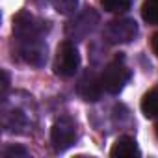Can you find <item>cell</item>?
I'll return each mask as SVG.
<instances>
[{
    "mask_svg": "<svg viewBox=\"0 0 158 158\" xmlns=\"http://www.w3.org/2000/svg\"><path fill=\"white\" fill-rule=\"evenodd\" d=\"M130 80V69L127 67L125 60L119 56L115 60H112L102 74H101V84H102V89L110 95H117L123 91V88L127 86V82Z\"/></svg>",
    "mask_w": 158,
    "mask_h": 158,
    "instance_id": "cell-1",
    "label": "cell"
},
{
    "mask_svg": "<svg viewBox=\"0 0 158 158\" xmlns=\"http://www.w3.org/2000/svg\"><path fill=\"white\" fill-rule=\"evenodd\" d=\"M78 67H80V54H78L74 43L73 41L60 43L54 56V73L58 76L69 78L78 71Z\"/></svg>",
    "mask_w": 158,
    "mask_h": 158,
    "instance_id": "cell-2",
    "label": "cell"
},
{
    "mask_svg": "<svg viewBox=\"0 0 158 158\" xmlns=\"http://www.w3.org/2000/svg\"><path fill=\"white\" fill-rule=\"evenodd\" d=\"M76 139V123L69 115H61L54 121L50 128V141L58 152L67 151Z\"/></svg>",
    "mask_w": 158,
    "mask_h": 158,
    "instance_id": "cell-3",
    "label": "cell"
},
{
    "mask_svg": "<svg viewBox=\"0 0 158 158\" xmlns=\"http://www.w3.org/2000/svg\"><path fill=\"white\" fill-rule=\"evenodd\" d=\"M99 24V15L95 10H86L84 13H80L76 19H73L71 23H67L65 26V35L69 41H82L86 39Z\"/></svg>",
    "mask_w": 158,
    "mask_h": 158,
    "instance_id": "cell-4",
    "label": "cell"
},
{
    "mask_svg": "<svg viewBox=\"0 0 158 158\" xmlns=\"http://www.w3.org/2000/svg\"><path fill=\"white\" fill-rule=\"evenodd\" d=\"M45 24H47V23L39 21V19L34 17L32 13H28V11H19V13L13 17V35H15L19 41L41 37L43 32L47 30Z\"/></svg>",
    "mask_w": 158,
    "mask_h": 158,
    "instance_id": "cell-5",
    "label": "cell"
},
{
    "mask_svg": "<svg viewBox=\"0 0 158 158\" xmlns=\"http://www.w3.org/2000/svg\"><path fill=\"white\" fill-rule=\"evenodd\" d=\"M138 35V24L134 19H114L104 28V37L108 43H128Z\"/></svg>",
    "mask_w": 158,
    "mask_h": 158,
    "instance_id": "cell-6",
    "label": "cell"
},
{
    "mask_svg": "<svg viewBox=\"0 0 158 158\" xmlns=\"http://www.w3.org/2000/svg\"><path fill=\"white\" fill-rule=\"evenodd\" d=\"M19 56L24 63L32 67H43L47 63V45L41 37L19 41Z\"/></svg>",
    "mask_w": 158,
    "mask_h": 158,
    "instance_id": "cell-7",
    "label": "cell"
},
{
    "mask_svg": "<svg viewBox=\"0 0 158 158\" xmlns=\"http://www.w3.org/2000/svg\"><path fill=\"white\" fill-rule=\"evenodd\" d=\"M76 91L84 101L88 102H97L102 95V84H101V76H97L93 71H86L80 80L76 84Z\"/></svg>",
    "mask_w": 158,
    "mask_h": 158,
    "instance_id": "cell-8",
    "label": "cell"
},
{
    "mask_svg": "<svg viewBox=\"0 0 158 158\" xmlns=\"http://www.w3.org/2000/svg\"><path fill=\"white\" fill-rule=\"evenodd\" d=\"M139 147L136 143L134 138L130 136H121L115 139L114 147L110 149V156L114 158H132V156H139Z\"/></svg>",
    "mask_w": 158,
    "mask_h": 158,
    "instance_id": "cell-9",
    "label": "cell"
},
{
    "mask_svg": "<svg viewBox=\"0 0 158 158\" xmlns=\"http://www.w3.org/2000/svg\"><path fill=\"white\" fill-rule=\"evenodd\" d=\"M4 128L8 132H23V128L26 127V117L21 110L13 108L11 112H4Z\"/></svg>",
    "mask_w": 158,
    "mask_h": 158,
    "instance_id": "cell-10",
    "label": "cell"
},
{
    "mask_svg": "<svg viewBox=\"0 0 158 158\" xmlns=\"http://www.w3.org/2000/svg\"><path fill=\"white\" fill-rule=\"evenodd\" d=\"M141 112L145 117L152 119V117H158V86H154L152 89H149L143 99H141Z\"/></svg>",
    "mask_w": 158,
    "mask_h": 158,
    "instance_id": "cell-11",
    "label": "cell"
},
{
    "mask_svg": "<svg viewBox=\"0 0 158 158\" xmlns=\"http://www.w3.org/2000/svg\"><path fill=\"white\" fill-rule=\"evenodd\" d=\"M141 17L149 24H158V0H145L141 6Z\"/></svg>",
    "mask_w": 158,
    "mask_h": 158,
    "instance_id": "cell-12",
    "label": "cell"
},
{
    "mask_svg": "<svg viewBox=\"0 0 158 158\" xmlns=\"http://www.w3.org/2000/svg\"><path fill=\"white\" fill-rule=\"evenodd\" d=\"M101 4L110 13H125L130 10L132 0H101Z\"/></svg>",
    "mask_w": 158,
    "mask_h": 158,
    "instance_id": "cell-13",
    "label": "cell"
},
{
    "mask_svg": "<svg viewBox=\"0 0 158 158\" xmlns=\"http://www.w3.org/2000/svg\"><path fill=\"white\" fill-rule=\"evenodd\" d=\"M50 2L60 15H71L78 8V0H50Z\"/></svg>",
    "mask_w": 158,
    "mask_h": 158,
    "instance_id": "cell-14",
    "label": "cell"
},
{
    "mask_svg": "<svg viewBox=\"0 0 158 158\" xmlns=\"http://www.w3.org/2000/svg\"><path fill=\"white\" fill-rule=\"evenodd\" d=\"M2 156L4 158H26L28 151L24 147H21V145H8L2 151Z\"/></svg>",
    "mask_w": 158,
    "mask_h": 158,
    "instance_id": "cell-15",
    "label": "cell"
},
{
    "mask_svg": "<svg viewBox=\"0 0 158 158\" xmlns=\"http://www.w3.org/2000/svg\"><path fill=\"white\" fill-rule=\"evenodd\" d=\"M2 99L6 97V91H8V88H10V74L6 73V71H2Z\"/></svg>",
    "mask_w": 158,
    "mask_h": 158,
    "instance_id": "cell-16",
    "label": "cell"
},
{
    "mask_svg": "<svg viewBox=\"0 0 158 158\" xmlns=\"http://www.w3.org/2000/svg\"><path fill=\"white\" fill-rule=\"evenodd\" d=\"M151 48H152V52L158 56V32L151 37Z\"/></svg>",
    "mask_w": 158,
    "mask_h": 158,
    "instance_id": "cell-17",
    "label": "cell"
},
{
    "mask_svg": "<svg viewBox=\"0 0 158 158\" xmlns=\"http://www.w3.org/2000/svg\"><path fill=\"white\" fill-rule=\"evenodd\" d=\"M154 132H156V138H158V119H156V125H154Z\"/></svg>",
    "mask_w": 158,
    "mask_h": 158,
    "instance_id": "cell-18",
    "label": "cell"
}]
</instances>
